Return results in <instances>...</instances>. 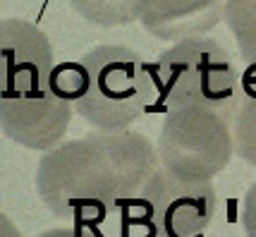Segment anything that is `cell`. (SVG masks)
<instances>
[{"label": "cell", "instance_id": "obj_12", "mask_svg": "<svg viewBox=\"0 0 256 237\" xmlns=\"http://www.w3.org/2000/svg\"><path fill=\"white\" fill-rule=\"evenodd\" d=\"M48 86H50V91L56 96L65 98V101L74 106L79 101V96L84 94V89H86V70L82 65V60L79 62H60V65H56L50 77H48Z\"/></svg>", "mask_w": 256, "mask_h": 237}, {"label": "cell", "instance_id": "obj_10", "mask_svg": "<svg viewBox=\"0 0 256 237\" xmlns=\"http://www.w3.org/2000/svg\"><path fill=\"white\" fill-rule=\"evenodd\" d=\"M72 8L98 26H120L142 17L144 0H70Z\"/></svg>", "mask_w": 256, "mask_h": 237}, {"label": "cell", "instance_id": "obj_15", "mask_svg": "<svg viewBox=\"0 0 256 237\" xmlns=\"http://www.w3.org/2000/svg\"><path fill=\"white\" fill-rule=\"evenodd\" d=\"M0 237H20V230L5 214H0Z\"/></svg>", "mask_w": 256, "mask_h": 237}, {"label": "cell", "instance_id": "obj_8", "mask_svg": "<svg viewBox=\"0 0 256 237\" xmlns=\"http://www.w3.org/2000/svg\"><path fill=\"white\" fill-rule=\"evenodd\" d=\"M223 14L220 0H144L139 20L160 41H182L211 32Z\"/></svg>", "mask_w": 256, "mask_h": 237}, {"label": "cell", "instance_id": "obj_6", "mask_svg": "<svg viewBox=\"0 0 256 237\" xmlns=\"http://www.w3.org/2000/svg\"><path fill=\"white\" fill-rule=\"evenodd\" d=\"M72 103L56 96L50 86L0 94V127L12 142L36 151H50L65 136Z\"/></svg>", "mask_w": 256, "mask_h": 237}, {"label": "cell", "instance_id": "obj_1", "mask_svg": "<svg viewBox=\"0 0 256 237\" xmlns=\"http://www.w3.org/2000/svg\"><path fill=\"white\" fill-rule=\"evenodd\" d=\"M158 170V154L136 132H94L46 151L36 187L44 204L74 226L98 228Z\"/></svg>", "mask_w": 256, "mask_h": 237}, {"label": "cell", "instance_id": "obj_14", "mask_svg": "<svg viewBox=\"0 0 256 237\" xmlns=\"http://www.w3.org/2000/svg\"><path fill=\"white\" fill-rule=\"evenodd\" d=\"M38 237H106L100 235L98 228H84V226H74V228H58V230H48Z\"/></svg>", "mask_w": 256, "mask_h": 237}, {"label": "cell", "instance_id": "obj_4", "mask_svg": "<svg viewBox=\"0 0 256 237\" xmlns=\"http://www.w3.org/2000/svg\"><path fill=\"white\" fill-rule=\"evenodd\" d=\"M213 214L211 182H187L158 168L120 206V237H204Z\"/></svg>", "mask_w": 256, "mask_h": 237}, {"label": "cell", "instance_id": "obj_2", "mask_svg": "<svg viewBox=\"0 0 256 237\" xmlns=\"http://www.w3.org/2000/svg\"><path fill=\"white\" fill-rule=\"evenodd\" d=\"M154 110L208 108L234 120L240 74L232 58L211 38H182L151 65Z\"/></svg>", "mask_w": 256, "mask_h": 237}, {"label": "cell", "instance_id": "obj_3", "mask_svg": "<svg viewBox=\"0 0 256 237\" xmlns=\"http://www.w3.org/2000/svg\"><path fill=\"white\" fill-rule=\"evenodd\" d=\"M86 89L74 103L84 120L106 132L127 130L146 110L154 91L151 65L124 46H96L82 58Z\"/></svg>", "mask_w": 256, "mask_h": 237}, {"label": "cell", "instance_id": "obj_5", "mask_svg": "<svg viewBox=\"0 0 256 237\" xmlns=\"http://www.w3.org/2000/svg\"><path fill=\"white\" fill-rule=\"evenodd\" d=\"M232 151V118L208 108H172L166 113L158 158L175 178L211 182L228 166Z\"/></svg>", "mask_w": 256, "mask_h": 237}, {"label": "cell", "instance_id": "obj_7", "mask_svg": "<svg viewBox=\"0 0 256 237\" xmlns=\"http://www.w3.org/2000/svg\"><path fill=\"white\" fill-rule=\"evenodd\" d=\"M53 68V46L36 24L0 22V94L46 89Z\"/></svg>", "mask_w": 256, "mask_h": 237}, {"label": "cell", "instance_id": "obj_11", "mask_svg": "<svg viewBox=\"0 0 256 237\" xmlns=\"http://www.w3.org/2000/svg\"><path fill=\"white\" fill-rule=\"evenodd\" d=\"M225 20L244 60L256 56V0H225Z\"/></svg>", "mask_w": 256, "mask_h": 237}, {"label": "cell", "instance_id": "obj_9", "mask_svg": "<svg viewBox=\"0 0 256 237\" xmlns=\"http://www.w3.org/2000/svg\"><path fill=\"white\" fill-rule=\"evenodd\" d=\"M234 151L246 163L256 166V56L246 60L240 77V98L232 120Z\"/></svg>", "mask_w": 256, "mask_h": 237}, {"label": "cell", "instance_id": "obj_13", "mask_svg": "<svg viewBox=\"0 0 256 237\" xmlns=\"http://www.w3.org/2000/svg\"><path fill=\"white\" fill-rule=\"evenodd\" d=\"M242 226H244L246 237H256V182L246 192L244 211H242Z\"/></svg>", "mask_w": 256, "mask_h": 237}]
</instances>
